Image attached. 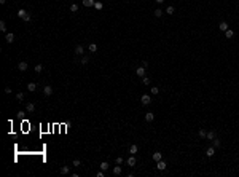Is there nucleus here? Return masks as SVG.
<instances>
[{
  "label": "nucleus",
  "instance_id": "nucleus-1",
  "mask_svg": "<svg viewBox=\"0 0 239 177\" xmlns=\"http://www.w3.org/2000/svg\"><path fill=\"white\" fill-rule=\"evenodd\" d=\"M18 18H21V19L26 21V23H29V21H31V15H29L26 10H23V8H21V10L18 11Z\"/></svg>",
  "mask_w": 239,
  "mask_h": 177
},
{
  "label": "nucleus",
  "instance_id": "nucleus-2",
  "mask_svg": "<svg viewBox=\"0 0 239 177\" xmlns=\"http://www.w3.org/2000/svg\"><path fill=\"white\" fill-rule=\"evenodd\" d=\"M140 102H142V105H150L152 104V97H150V94H144V96L140 97Z\"/></svg>",
  "mask_w": 239,
  "mask_h": 177
},
{
  "label": "nucleus",
  "instance_id": "nucleus-3",
  "mask_svg": "<svg viewBox=\"0 0 239 177\" xmlns=\"http://www.w3.org/2000/svg\"><path fill=\"white\" fill-rule=\"evenodd\" d=\"M166 168H167V164H166V161H164V160H161V161H156V169H158V171H166Z\"/></svg>",
  "mask_w": 239,
  "mask_h": 177
},
{
  "label": "nucleus",
  "instance_id": "nucleus-4",
  "mask_svg": "<svg viewBox=\"0 0 239 177\" xmlns=\"http://www.w3.org/2000/svg\"><path fill=\"white\" fill-rule=\"evenodd\" d=\"M136 163H137L136 155H131V156H129L128 160H126V164H128V166H131V168H132V166H136Z\"/></svg>",
  "mask_w": 239,
  "mask_h": 177
},
{
  "label": "nucleus",
  "instance_id": "nucleus-5",
  "mask_svg": "<svg viewBox=\"0 0 239 177\" xmlns=\"http://www.w3.org/2000/svg\"><path fill=\"white\" fill-rule=\"evenodd\" d=\"M73 53H75L77 56H81V54L85 53V48H83V45H77V46H75V50H73Z\"/></svg>",
  "mask_w": 239,
  "mask_h": 177
},
{
  "label": "nucleus",
  "instance_id": "nucleus-6",
  "mask_svg": "<svg viewBox=\"0 0 239 177\" xmlns=\"http://www.w3.org/2000/svg\"><path fill=\"white\" fill-rule=\"evenodd\" d=\"M153 120H155V113H153V112H147V113H145V121L152 123Z\"/></svg>",
  "mask_w": 239,
  "mask_h": 177
},
{
  "label": "nucleus",
  "instance_id": "nucleus-7",
  "mask_svg": "<svg viewBox=\"0 0 239 177\" xmlns=\"http://www.w3.org/2000/svg\"><path fill=\"white\" fill-rule=\"evenodd\" d=\"M214 155H215V147H209V148H207V150H206V156H209V158H212L214 156Z\"/></svg>",
  "mask_w": 239,
  "mask_h": 177
},
{
  "label": "nucleus",
  "instance_id": "nucleus-8",
  "mask_svg": "<svg viewBox=\"0 0 239 177\" xmlns=\"http://www.w3.org/2000/svg\"><path fill=\"white\" fill-rule=\"evenodd\" d=\"M43 94H45L46 97H48V96H51V94H53V88H51L49 85H46L45 88H43Z\"/></svg>",
  "mask_w": 239,
  "mask_h": 177
},
{
  "label": "nucleus",
  "instance_id": "nucleus-9",
  "mask_svg": "<svg viewBox=\"0 0 239 177\" xmlns=\"http://www.w3.org/2000/svg\"><path fill=\"white\" fill-rule=\"evenodd\" d=\"M218 29H220L222 32H225V31H228V29H230V26H228L226 21H222V23L218 24Z\"/></svg>",
  "mask_w": 239,
  "mask_h": 177
},
{
  "label": "nucleus",
  "instance_id": "nucleus-10",
  "mask_svg": "<svg viewBox=\"0 0 239 177\" xmlns=\"http://www.w3.org/2000/svg\"><path fill=\"white\" fill-rule=\"evenodd\" d=\"M145 70H147V69H145L144 66H140V67H137V69H136V73L139 75V77H145Z\"/></svg>",
  "mask_w": 239,
  "mask_h": 177
},
{
  "label": "nucleus",
  "instance_id": "nucleus-11",
  "mask_svg": "<svg viewBox=\"0 0 239 177\" xmlns=\"http://www.w3.org/2000/svg\"><path fill=\"white\" fill-rule=\"evenodd\" d=\"M5 42H7V43H13V42H15V35H13L11 32H8V34L5 35Z\"/></svg>",
  "mask_w": 239,
  "mask_h": 177
},
{
  "label": "nucleus",
  "instance_id": "nucleus-12",
  "mask_svg": "<svg viewBox=\"0 0 239 177\" xmlns=\"http://www.w3.org/2000/svg\"><path fill=\"white\" fill-rule=\"evenodd\" d=\"M27 67H29V66H27V62H24V61H21V62L18 64V69L21 70V72H24V70H27Z\"/></svg>",
  "mask_w": 239,
  "mask_h": 177
},
{
  "label": "nucleus",
  "instance_id": "nucleus-13",
  "mask_svg": "<svg viewBox=\"0 0 239 177\" xmlns=\"http://www.w3.org/2000/svg\"><path fill=\"white\" fill-rule=\"evenodd\" d=\"M215 137H217L215 131H207V136H206V139H207V140H214Z\"/></svg>",
  "mask_w": 239,
  "mask_h": 177
},
{
  "label": "nucleus",
  "instance_id": "nucleus-14",
  "mask_svg": "<svg viewBox=\"0 0 239 177\" xmlns=\"http://www.w3.org/2000/svg\"><path fill=\"white\" fill-rule=\"evenodd\" d=\"M153 160H155V161H161V160H163V153H161V152H155V153H153Z\"/></svg>",
  "mask_w": 239,
  "mask_h": 177
},
{
  "label": "nucleus",
  "instance_id": "nucleus-15",
  "mask_svg": "<svg viewBox=\"0 0 239 177\" xmlns=\"http://www.w3.org/2000/svg\"><path fill=\"white\" fill-rule=\"evenodd\" d=\"M94 3H96V0H83V5L86 8H91V7H94Z\"/></svg>",
  "mask_w": 239,
  "mask_h": 177
},
{
  "label": "nucleus",
  "instance_id": "nucleus-16",
  "mask_svg": "<svg viewBox=\"0 0 239 177\" xmlns=\"http://www.w3.org/2000/svg\"><path fill=\"white\" fill-rule=\"evenodd\" d=\"M27 89H29L31 92H34L35 89H37V83H34V81H31V83L27 85Z\"/></svg>",
  "mask_w": 239,
  "mask_h": 177
},
{
  "label": "nucleus",
  "instance_id": "nucleus-17",
  "mask_svg": "<svg viewBox=\"0 0 239 177\" xmlns=\"http://www.w3.org/2000/svg\"><path fill=\"white\" fill-rule=\"evenodd\" d=\"M26 110L29 112V113H32V112L35 110V104H32V102H29V104L26 105Z\"/></svg>",
  "mask_w": 239,
  "mask_h": 177
},
{
  "label": "nucleus",
  "instance_id": "nucleus-18",
  "mask_svg": "<svg viewBox=\"0 0 239 177\" xmlns=\"http://www.w3.org/2000/svg\"><path fill=\"white\" fill-rule=\"evenodd\" d=\"M121 172H123V169H121V166H120V164L113 168V174H115V176H120Z\"/></svg>",
  "mask_w": 239,
  "mask_h": 177
},
{
  "label": "nucleus",
  "instance_id": "nucleus-19",
  "mask_svg": "<svg viewBox=\"0 0 239 177\" xmlns=\"http://www.w3.org/2000/svg\"><path fill=\"white\" fill-rule=\"evenodd\" d=\"M99 168H100V169H102V171H107V169H108V168H110V164H108V163H107V161H102V163H100V164H99Z\"/></svg>",
  "mask_w": 239,
  "mask_h": 177
},
{
  "label": "nucleus",
  "instance_id": "nucleus-20",
  "mask_svg": "<svg viewBox=\"0 0 239 177\" xmlns=\"http://www.w3.org/2000/svg\"><path fill=\"white\" fill-rule=\"evenodd\" d=\"M137 150H139V148H137V145H136V144L129 147V153H131V155H136V153H137Z\"/></svg>",
  "mask_w": 239,
  "mask_h": 177
},
{
  "label": "nucleus",
  "instance_id": "nucleus-21",
  "mask_svg": "<svg viewBox=\"0 0 239 177\" xmlns=\"http://www.w3.org/2000/svg\"><path fill=\"white\" fill-rule=\"evenodd\" d=\"M175 13V8L172 7V5H169V7L166 8V15H174Z\"/></svg>",
  "mask_w": 239,
  "mask_h": 177
},
{
  "label": "nucleus",
  "instance_id": "nucleus-22",
  "mask_svg": "<svg viewBox=\"0 0 239 177\" xmlns=\"http://www.w3.org/2000/svg\"><path fill=\"white\" fill-rule=\"evenodd\" d=\"M198 134H199V137H201V139H206V136H207V131H206V129H202V128H201V129L198 131Z\"/></svg>",
  "mask_w": 239,
  "mask_h": 177
},
{
  "label": "nucleus",
  "instance_id": "nucleus-23",
  "mask_svg": "<svg viewBox=\"0 0 239 177\" xmlns=\"http://www.w3.org/2000/svg\"><path fill=\"white\" fill-rule=\"evenodd\" d=\"M153 15H155L156 18H161V16H163V10H161V8H156L155 11H153Z\"/></svg>",
  "mask_w": 239,
  "mask_h": 177
},
{
  "label": "nucleus",
  "instance_id": "nucleus-24",
  "mask_svg": "<svg viewBox=\"0 0 239 177\" xmlns=\"http://www.w3.org/2000/svg\"><path fill=\"white\" fill-rule=\"evenodd\" d=\"M225 35H226V38H233V37H234V32H233L231 29H228V31H225Z\"/></svg>",
  "mask_w": 239,
  "mask_h": 177
},
{
  "label": "nucleus",
  "instance_id": "nucleus-25",
  "mask_svg": "<svg viewBox=\"0 0 239 177\" xmlns=\"http://www.w3.org/2000/svg\"><path fill=\"white\" fill-rule=\"evenodd\" d=\"M88 50L91 51V53H96V51H97V45H96V43H91V45L88 46Z\"/></svg>",
  "mask_w": 239,
  "mask_h": 177
},
{
  "label": "nucleus",
  "instance_id": "nucleus-26",
  "mask_svg": "<svg viewBox=\"0 0 239 177\" xmlns=\"http://www.w3.org/2000/svg\"><path fill=\"white\" fill-rule=\"evenodd\" d=\"M94 8L97 10V11H100V10L104 8V3H102V2H96V3H94Z\"/></svg>",
  "mask_w": 239,
  "mask_h": 177
},
{
  "label": "nucleus",
  "instance_id": "nucleus-27",
  "mask_svg": "<svg viewBox=\"0 0 239 177\" xmlns=\"http://www.w3.org/2000/svg\"><path fill=\"white\" fill-rule=\"evenodd\" d=\"M24 97H26V94H24V92H18V94H16V100H19V102H21V100H24Z\"/></svg>",
  "mask_w": 239,
  "mask_h": 177
},
{
  "label": "nucleus",
  "instance_id": "nucleus-28",
  "mask_svg": "<svg viewBox=\"0 0 239 177\" xmlns=\"http://www.w3.org/2000/svg\"><path fill=\"white\" fill-rule=\"evenodd\" d=\"M70 172V168H69V166H62L61 168V174H69Z\"/></svg>",
  "mask_w": 239,
  "mask_h": 177
},
{
  "label": "nucleus",
  "instance_id": "nucleus-29",
  "mask_svg": "<svg viewBox=\"0 0 239 177\" xmlns=\"http://www.w3.org/2000/svg\"><path fill=\"white\" fill-rule=\"evenodd\" d=\"M0 31H2V32H7V24H5L3 19L0 21Z\"/></svg>",
  "mask_w": 239,
  "mask_h": 177
},
{
  "label": "nucleus",
  "instance_id": "nucleus-30",
  "mask_svg": "<svg viewBox=\"0 0 239 177\" xmlns=\"http://www.w3.org/2000/svg\"><path fill=\"white\" fill-rule=\"evenodd\" d=\"M150 92H152L153 96H156V94L159 92V88H156V86H152V88H150Z\"/></svg>",
  "mask_w": 239,
  "mask_h": 177
},
{
  "label": "nucleus",
  "instance_id": "nucleus-31",
  "mask_svg": "<svg viewBox=\"0 0 239 177\" xmlns=\"http://www.w3.org/2000/svg\"><path fill=\"white\" fill-rule=\"evenodd\" d=\"M88 62H89V58H88V56H85V58H81V61H80V64H81V66H86Z\"/></svg>",
  "mask_w": 239,
  "mask_h": 177
},
{
  "label": "nucleus",
  "instance_id": "nucleus-32",
  "mask_svg": "<svg viewBox=\"0 0 239 177\" xmlns=\"http://www.w3.org/2000/svg\"><path fill=\"white\" fill-rule=\"evenodd\" d=\"M70 11H72V13H77V11H78V5H77V3H72V5H70Z\"/></svg>",
  "mask_w": 239,
  "mask_h": 177
},
{
  "label": "nucleus",
  "instance_id": "nucleus-33",
  "mask_svg": "<svg viewBox=\"0 0 239 177\" xmlns=\"http://www.w3.org/2000/svg\"><path fill=\"white\" fill-rule=\"evenodd\" d=\"M42 70H43V66H42V64H35V72L40 73Z\"/></svg>",
  "mask_w": 239,
  "mask_h": 177
},
{
  "label": "nucleus",
  "instance_id": "nucleus-34",
  "mask_svg": "<svg viewBox=\"0 0 239 177\" xmlns=\"http://www.w3.org/2000/svg\"><path fill=\"white\" fill-rule=\"evenodd\" d=\"M142 83H144V85H150V78H148V77H142Z\"/></svg>",
  "mask_w": 239,
  "mask_h": 177
},
{
  "label": "nucleus",
  "instance_id": "nucleus-35",
  "mask_svg": "<svg viewBox=\"0 0 239 177\" xmlns=\"http://www.w3.org/2000/svg\"><path fill=\"white\" fill-rule=\"evenodd\" d=\"M212 142H214V147H220V139H218V137H215Z\"/></svg>",
  "mask_w": 239,
  "mask_h": 177
},
{
  "label": "nucleus",
  "instance_id": "nucleus-36",
  "mask_svg": "<svg viewBox=\"0 0 239 177\" xmlns=\"http://www.w3.org/2000/svg\"><path fill=\"white\" fill-rule=\"evenodd\" d=\"M123 161H124V160H123V156H118L116 160H115V163H116V164H123Z\"/></svg>",
  "mask_w": 239,
  "mask_h": 177
},
{
  "label": "nucleus",
  "instance_id": "nucleus-37",
  "mask_svg": "<svg viewBox=\"0 0 239 177\" xmlns=\"http://www.w3.org/2000/svg\"><path fill=\"white\" fill-rule=\"evenodd\" d=\"M96 176H97V177H105V171H102V169L97 171V174H96Z\"/></svg>",
  "mask_w": 239,
  "mask_h": 177
},
{
  "label": "nucleus",
  "instance_id": "nucleus-38",
  "mask_svg": "<svg viewBox=\"0 0 239 177\" xmlns=\"http://www.w3.org/2000/svg\"><path fill=\"white\" fill-rule=\"evenodd\" d=\"M80 164H81V161H80V160H73V168H78Z\"/></svg>",
  "mask_w": 239,
  "mask_h": 177
},
{
  "label": "nucleus",
  "instance_id": "nucleus-39",
  "mask_svg": "<svg viewBox=\"0 0 239 177\" xmlns=\"http://www.w3.org/2000/svg\"><path fill=\"white\" fill-rule=\"evenodd\" d=\"M10 92H11V88H10V86H7V88H5V94H10Z\"/></svg>",
  "mask_w": 239,
  "mask_h": 177
},
{
  "label": "nucleus",
  "instance_id": "nucleus-40",
  "mask_svg": "<svg viewBox=\"0 0 239 177\" xmlns=\"http://www.w3.org/2000/svg\"><path fill=\"white\" fill-rule=\"evenodd\" d=\"M142 66H144L145 69H148V62H147V61H144V62H142Z\"/></svg>",
  "mask_w": 239,
  "mask_h": 177
},
{
  "label": "nucleus",
  "instance_id": "nucleus-41",
  "mask_svg": "<svg viewBox=\"0 0 239 177\" xmlns=\"http://www.w3.org/2000/svg\"><path fill=\"white\" fill-rule=\"evenodd\" d=\"M155 2H156V3H158V5H161V3H163V2H164V0H155Z\"/></svg>",
  "mask_w": 239,
  "mask_h": 177
},
{
  "label": "nucleus",
  "instance_id": "nucleus-42",
  "mask_svg": "<svg viewBox=\"0 0 239 177\" xmlns=\"http://www.w3.org/2000/svg\"><path fill=\"white\" fill-rule=\"evenodd\" d=\"M0 3L3 5V3H7V0H0Z\"/></svg>",
  "mask_w": 239,
  "mask_h": 177
}]
</instances>
